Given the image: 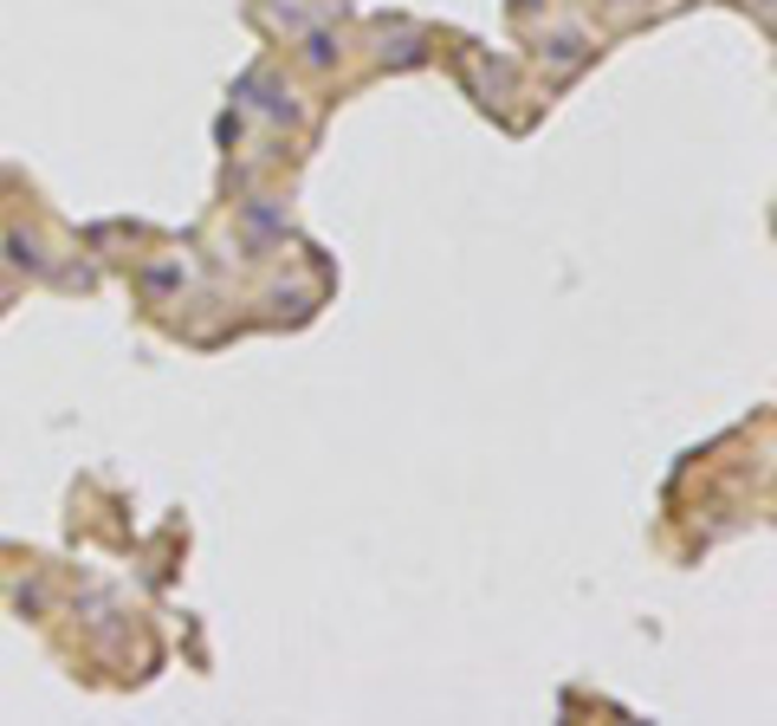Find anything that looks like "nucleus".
Segmentation results:
<instances>
[{
	"mask_svg": "<svg viewBox=\"0 0 777 726\" xmlns=\"http://www.w3.org/2000/svg\"><path fill=\"white\" fill-rule=\"evenodd\" d=\"M7 247H13V267H39V240H27V233H13Z\"/></svg>",
	"mask_w": 777,
	"mask_h": 726,
	"instance_id": "nucleus-1",
	"label": "nucleus"
}]
</instances>
